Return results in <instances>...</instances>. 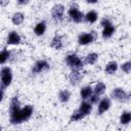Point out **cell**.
<instances>
[{"instance_id":"1","label":"cell","mask_w":131,"mask_h":131,"mask_svg":"<svg viewBox=\"0 0 131 131\" xmlns=\"http://www.w3.org/2000/svg\"><path fill=\"white\" fill-rule=\"evenodd\" d=\"M9 122L12 125H19L24 122L23 117H21L20 101H19L17 95H13L10 98V102H9Z\"/></svg>"},{"instance_id":"2","label":"cell","mask_w":131,"mask_h":131,"mask_svg":"<svg viewBox=\"0 0 131 131\" xmlns=\"http://www.w3.org/2000/svg\"><path fill=\"white\" fill-rule=\"evenodd\" d=\"M66 64L71 70H82L84 68V60L76 53H70L64 57Z\"/></svg>"},{"instance_id":"3","label":"cell","mask_w":131,"mask_h":131,"mask_svg":"<svg viewBox=\"0 0 131 131\" xmlns=\"http://www.w3.org/2000/svg\"><path fill=\"white\" fill-rule=\"evenodd\" d=\"M0 90H5L8 86H10L13 75H12V70L9 67H2L0 71Z\"/></svg>"},{"instance_id":"4","label":"cell","mask_w":131,"mask_h":131,"mask_svg":"<svg viewBox=\"0 0 131 131\" xmlns=\"http://www.w3.org/2000/svg\"><path fill=\"white\" fill-rule=\"evenodd\" d=\"M111 98L119 102H128L131 99V92H128L121 87H116L111 92Z\"/></svg>"},{"instance_id":"5","label":"cell","mask_w":131,"mask_h":131,"mask_svg":"<svg viewBox=\"0 0 131 131\" xmlns=\"http://www.w3.org/2000/svg\"><path fill=\"white\" fill-rule=\"evenodd\" d=\"M68 15H69V17H70L74 23H76V24L82 23V21L84 20V16H85V14H84V13L79 9V7L76 6V5H72V6L69 8V10H68Z\"/></svg>"},{"instance_id":"6","label":"cell","mask_w":131,"mask_h":131,"mask_svg":"<svg viewBox=\"0 0 131 131\" xmlns=\"http://www.w3.org/2000/svg\"><path fill=\"white\" fill-rule=\"evenodd\" d=\"M49 70H50V63L46 59H39L33 64L31 72H32V74L37 75V74L45 73Z\"/></svg>"},{"instance_id":"7","label":"cell","mask_w":131,"mask_h":131,"mask_svg":"<svg viewBox=\"0 0 131 131\" xmlns=\"http://www.w3.org/2000/svg\"><path fill=\"white\" fill-rule=\"evenodd\" d=\"M96 37L97 35L95 31H91L89 33H82L78 36V43L80 45H88L94 42L96 40Z\"/></svg>"},{"instance_id":"8","label":"cell","mask_w":131,"mask_h":131,"mask_svg":"<svg viewBox=\"0 0 131 131\" xmlns=\"http://www.w3.org/2000/svg\"><path fill=\"white\" fill-rule=\"evenodd\" d=\"M64 6L60 3L58 4H55L52 6V9H51V15H52V18L55 20V21H61L63 19V16H64Z\"/></svg>"},{"instance_id":"9","label":"cell","mask_w":131,"mask_h":131,"mask_svg":"<svg viewBox=\"0 0 131 131\" xmlns=\"http://www.w3.org/2000/svg\"><path fill=\"white\" fill-rule=\"evenodd\" d=\"M97 104H98V106H97V115H103L104 113H106L110 110V107L112 105V101H111L110 97L105 96V97L101 98Z\"/></svg>"},{"instance_id":"10","label":"cell","mask_w":131,"mask_h":131,"mask_svg":"<svg viewBox=\"0 0 131 131\" xmlns=\"http://www.w3.org/2000/svg\"><path fill=\"white\" fill-rule=\"evenodd\" d=\"M83 79V74L81 72V70H72L70 75H69V81L71 83V85L73 86H77L78 84H80V82Z\"/></svg>"},{"instance_id":"11","label":"cell","mask_w":131,"mask_h":131,"mask_svg":"<svg viewBox=\"0 0 131 131\" xmlns=\"http://www.w3.org/2000/svg\"><path fill=\"white\" fill-rule=\"evenodd\" d=\"M20 42H21V37L17 32L11 31L8 33L7 39H6V43L8 45H18Z\"/></svg>"},{"instance_id":"12","label":"cell","mask_w":131,"mask_h":131,"mask_svg":"<svg viewBox=\"0 0 131 131\" xmlns=\"http://www.w3.org/2000/svg\"><path fill=\"white\" fill-rule=\"evenodd\" d=\"M64 46V42H63V38L61 35H54V37L51 39V42H50V47L55 49V50H60L62 49Z\"/></svg>"},{"instance_id":"13","label":"cell","mask_w":131,"mask_h":131,"mask_svg":"<svg viewBox=\"0 0 131 131\" xmlns=\"http://www.w3.org/2000/svg\"><path fill=\"white\" fill-rule=\"evenodd\" d=\"M46 29H47L46 20H41V21L37 23L36 26L34 27V33L36 36H43L46 32Z\"/></svg>"},{"instance_id":"14","label":"cell","mask_w":131,"mask_h":131,"mask_svg":"<svg viewBox=\"0 0 131 131\" xmlns=\"http://www.w3.org/2000/svg\"><path fill=\"white\" fill-rule=\"evenodd\" d=\"M34 112V106L31 104H27L24 107H21V117H23V121L27 122L31 119L32 115Z\"/></svg>"},{"instance_id":"15","label":"cell","mask_w":131,"mask_h":131,"mask_svg":"<svg viewBox=\"0 0 131 131\" xmlns=\"http://www.w3.org/2000/svg\"><path fill=\"white\" fill-rule=\"evenodd\" d=\"M119 69V64L116 60H111L108 61L105 67H104V73L107 75H114Z\"/></svg>"},{"instance_id":"16","label":"cell","mask_w":131,"mask_h":131,"mask_svg":"<svg viewBox=\"0 0 131 131\" xmlns=\"http://www.w3.org/2000/svg\"><path fill=\"white\" fill-rule=\"evenodd\" d=\"M92 94H93V88L89 85L82 87L80 90V97L82 100H88Z\"/></svg>"},{"instance_id":"17","label":"cell","mask_w":131,"mask_h":131,"mask_svg":"<svg viewBox=\"0 0 131 131\" xmlns=\"http://www.w3.org/2000/svg\"><path fill=\"white\" fill-rule=\"evenodd\" d=\"M92 105H93V104H92L89 100H82L81 103H80V105H79V110H80L81 112H83L85 116H88V115H90L91 112H92V108H93Z\"/></svg>"},{"instance_id":"18","label":"cell","mask_w":131,"mask_h":131,"mask_svg":"<svg viewBox=\"0 0 131 131\" xmlns=\"http://www.w3.org/2000/svg\"><path fill=\"white\" fill-rule=\"evenodd\" d=\"M115 31H116V29H115L114 25L113 24L108 25L106 27H103L102 32H101V36H102L103 39H110L115 34Z\"/></svg>"},{"instance_id":"19","label":"cell","mask_w":131,"mask_h":131,"mask_svg":"<svg viewBox=\"0 0 131 131\" xmlns=\"http://www.w3.org/2000/svg\"><path fill=\"white\" fill-rule=\"evenodd\" d=\"M98 57H99L98 53H96V52H90V53H88L85 56L84 62H85V64H90V66L95 64L97 62V60H98Z\"/></svg>"},{"instance_id":"20","label":"cell","mask_w":131,"mask_h":131,"mask_svg":"<svg viewBox=\"0 0 131 131\" xmlns=\"http://www.w3.org/2000/svg\"><path fill=\"white\" fill-rule=\"evenodd\" d=\"M98 18V14L95 10H89L85 16H84V20L88 24H94Z\"/></svg>"},{"instance_id":"21","label":"cell","mask_w":131,"mask_h":131,"mask_svg":"<svg viewBox=\"0 0 131 131\" xmlns=\"http://www.w3.org/2000/svg\"><path fill=\"white\" fill-rule=\"evenodd\" d=\"M25 20V14L23 12H15L11 16V23L14 26H19L24 23Z\"/></svg>"},{"instance_id":"22","label":"cell","mask_w":131,"mask_h":131,"mask_svg":"<svg viewBox=\"0 0 131 131\" xmlns=\"http://www.w3.org/2000/svg\"><path fill=\"white\" fill-rule=\"evenodd\" d=\"M105 89H106L105 84H104L103 82L99 81V82H97V83L95 84V86L93 87V93H95V94H97V95L101 96L102 94H104Z\"/></svg>"},{"instance_id":"23","label":"cell","mask_w":131,"mask_h":131,"mask_svg":"<svg viewBox=\"0 0 131 131\" xmlns=\"http://www.w3.org/2000/svg\"><path fill=\"white\" fill-rule=\"evenodd\" d=\"M58 99L60 102L66 103L71 99V92L68 89H62L58 92Z\"/></svg>"},{"instance_id":"24","label":"cell","mask_w":131,"mask_h":131,"mask_svg":"<svg viewBox=\"0 0 131 131\" xmlns=\"http://www.w3.org/2000/svg\"><path fill=\"white\" fill-rule=\"evenodd\" d=\"M86 116L84 115L83 112H81L79 108L74 111L70 117V122H78V121H81L82 119H84Z\"/></svg>"},{"instance_id":"25","label":"cell","mask_w":131,"mask_h":131,"mask_svg":"<svg viewBox=\"0 0 131 131\" xmlns=\"http://www.w3.org/2000/svg\"><path fill=\"white\" fill-rule=\"evenodd\" d=\"M11 57V51H9L7 48H3L0 53V62L1 64H5L7 60H9Z\"/></svg>"},{"instance_id":"26","label":"cell","mask_w":131,"mask_h":131,"mask_svg":"<svg viewBox=\"0 0 131 131\" xmlns=\"http://www.w3.org/2000/svg\"><path fill=\"white\" fill-rule=\"evenodd\" d=\"M131 122V116H130V112L124 111L122 112L121 116H120V123L122 125H128Z\"/></svg>"},{"instance_id":"27","label":"cell","mask_w":131,"mask_h":131,"mask_svg":"<svg viewBox=\"0 0 131 131\" xmlns=\"http://www.w3.org/2000/svg\"><path fill=\"white\" fill-rule=\"evenodd\" d=\"M120 68H121V71H122L123 73H125V74L131 73V59H130V60H127V61H125V62H123V63L120 66Z\"/></svg>"},{"instance_id":"28","label":"cell","mask_w":131,"mask_h":131,"mask_svg":"<svg viewBox=\"0 0 131 131\" xmlns=\"http://www.w3.org/2000/svg\"><path fill=\"white\" fill-rule=\"evenodd\" d=\"M88 100H89L92 104H96V103L99 102V100H100V96L97 95V94H95V93H93V94L91 95V97H90Z\"/></svg>"},{"instance_id":"29","label":"cell","mask_w":131,"mask_h":131,"mask_svg":"<svg viewBox=\"0 0 131 131\" xmlns=\"http://www.w3.org/2000/svg\"><path fill=\"white\" fill-rule=\"evenodd\" d=\"M113 23H112V20L110 19V18H107V17H103L101 20H100V25H101V27L103 28V27H106V26H108V25H112Z\"/></svg>"},{"instance_id":"30","label":"cell","mask_w":131,"mask_h":131,"mask_svg":"<svg viewBox=\"0 0 131 131\" xmlns=\"http://www.w3.org/2000/svg\"><path fill=\"white\" fill-rule=\"evenodd\" d=\"M18 5H27L30 0H16Z\"/></svg>"},{"instance_id":"31","label":"cell","mask_w":131,"mask_h":131,"mask_svg":"<svg viewBox=\"0 0 131 131\" xmlns=\"http://www.w3.org/2000/svg\"><path fill=\"white\" fill-rule=\"evenodd\" d=\"M88 4H95V3H97L99 0H85Z\"/></svg>"},{"instance_id":"32","label":"cell","mask_w":131,"mask_h":131,"mask_svg":"<svg viewBox=\"0 0 131 131\" xmlns=\"http://www.w3.org/2000/svg\"><path fill=\"white\" fill-rule=\"evenodd\" d=\"M0 2H1V5H2V6H5L6 4H8L9 0H0Z\"/></svg>"},{"instance_id":"33","label":"cell","mask_w":131,"mask_h":131,"mask_svg":"<svg viewBox=\"0 0 131 131\" xmlns=\"http://www.w3.org/2000/svg\"><path fill=\"white\" fill-rule=\"evenodd\" d=\"M130 116H131V111H130Z\"/></svg>"}]
</instances>
